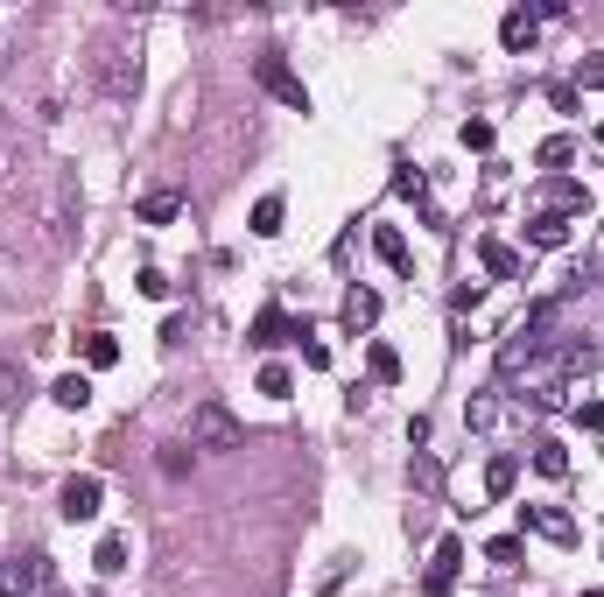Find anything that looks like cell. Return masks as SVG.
<instances>
[{
  "mask_svg": "<svg viewBox=\"0 0 604 597\" xmlns=\"http://www.w3.org/2000/svg\"><path fill=\"white\" fill-rule=\"evenodd\" d=\"M555 317H562V303H534V310H527V317L506 331V345H499V373H506V380H513L527 359H541V352H548V331H555Z\"/></svg>",
  "mask_w": 604,
  "mask_h": 597,
  "instance_id": "6da1fadb",
  "label": "cell"
},
{
  "mask_svg": "<svg viewBox=\"0 0 604 597\" xmlns=\"http://www.w3.org/2000/svg\"><path fill=\"white\" fill-rule=\"evenodd\" d=\"M239 443H246L239 415L218 408V401H197V415H190V450H239Z\"/></svg>",
  "mask_w": 604,
  "mask_h": 597,
  "instance_id": "7a4b0ae2",
  "label": "cell"
},
{
  "mask_svg": "<svg viewBox=\"0 0 604 597\" xmlns=\"http://www.w3.org/2000/svg\"><path fill=\"white\" fill-rule=\"evenodd\" d=\"M253 78H260V85H267V92H274L281 106L310 113V92H302V78L288 71V57H281V50H260V57H253Z\"/></svg>",
  "mask_w": 604,
  "mask_h": 597,
  "instance_id": "3957f363",
  "label": "cell"
},
{
  "mask_svg": "<svg viewBox=\"0 0 604 597\" xmlns=\"http://www.w3.org/2000/svg\"><path fill=\"white\" fill-rule=\"evenodd\" d=\"M99 506H106V478H92V471H78V478H64V492H57V513L78 527V520H99Z\"/></svg>",
  "mask_w": 604,
  "mask_h": 597,
  "instance_id": "277c9868",
  "label": "cell"
},
{
  "mask_svg": "<svg viewBox=\"0 0 604 597\" xmlns=\"http://www.w3.org/2000/svg\"><path fill=\"white\" fill-rule=\"evenodd\" d=\"M50 590V562L43 555H8L0 562V597H43Z\"/></svg>",
  "mask_w": 604,
  "mask_h": 597,
  "instance_id": "5b68a950",
  "label": "cell"
},
{
  "mask_svg": "<svg viewBox=\"0 0 604 597\" xmlns=\"http://www.w3.org/2000/svg\"><path fill=\"white\" fill-rule=\"evenodd\" d=\"M457 562H464V541H457V534H443V541H436V555H429L422 590H429V597H450V590H457Z\"/></svg>",
  "mask_w": 604,
  "mask_h": 597,
  "instance_id": "8992f818",
  "label": "cell"
},
{
  "mask_svg": "<svg viewBox=\"0 0 604 597\" xmlns=\"http://www.w3.org/2000/svg\"><path fill=\"white\" fill-rule=\"evenodd\" d=\"M520 527H527V534H541V541H555V548H569V541H576V520H569L562 506H520Z\"/></svg>",
  "mask_w": 604,
  "mask_h": 597,
  "instance_id": "52a82bcc",
  "label": "cell"
},
{
  "mask_svg": "<svg viewBox=\"0 0 604 597\" xmlns=\"http://www.w3.org/2000/svg\"><path fill=\"white\" fill-rule=\"evenodd\" d=\"M99 85H106V99H134V92H141V64L120 57V50H106V57H99Z\"/></svg>",
  "mask_w": 604,
  "mask_h": 597,
  "instance_id": "ba28073f",
  "label": "cell"
},
{
  "mask_svg": "<svg viewBox=\"0 0 604 597\" xmlns=\"http://www.w3.org/2000/svg\"><path fill=\"white\" fill-rule=\"evenodd\" d=\"M541 211H548V218H576V211H590V190L569 183V176H548V183H541Z\"/></svg>",
  "mask_w": 604,
  "mask_h": 597,
  "instance_id": "9c48e42d",
  "label": "cell"
},
{
  "mask_svg": "<svg viewBox=\"0 0 604 597\" xmlns=\"http://www.w3.org/2000/svg\"><path fill=\"white\" fill-rule=\"evenodd\" d=\"M499 43H506L513 57H527V50L541 43V15H534V8H513V15L499 22Z\"/></svg>",
  "mask_w": 604,
  "mask_h": 597,
  "instance_id": "30bf717a",
  "label": "cell"
},
{
  "mask_svg": "<svg viewBox=\"0 0 604 597\" xmlns=\"http://www.w3.org/2000/svg\"><path fill=\"white\" fill-rule=\"evenodd\" d=\"M302 331H310V324H288L281 310H260V317H253V345H260V352H274V345H288V338H302Z\"/></svg>",
  "mask_w": 604,
  "mask_h": 597,
  "instance_id": "8fae6325",
  "label": "cell"
},
{
  "mask_svg": "<svg viewBox=\"0 0 604 597\" xmlns=\"http://www.w3.org/2000/svg\"><path fill=\"white\" fill-rule=\"evenodd\" d=\"M338 317H345V331H373V324H380V295H373V288H352Z\"/></svg>",
  "mask_w": 604,
  "mask_h": 597,
  "instance_id": "7c38bea8",
  "label": "cell"
},
{
  "mask_svg": "<svg viewBox=\"0 0 604 597\" xmlns=\"http://www.w3.org/2000/svg\"><path fill=\"white\" fill-rule=\"evenodd\" d=\"M176 211H183V197H176V190H148V197L134 204V218H141V225H169Z\"/></svg>",
  "mask_w": 604,
  "mask_h": 597,
  "instance_id": "4fadbf2b",
  "label": "cell"
},
{
  "mask_svg": "<svg viewBox=\"0 0 604 597\" xmlns=\"http://www.w3.org/2000/svg\"><path fill=\"white\" fill-rule=\"evenodd\" d=\"M478 260H485V267H492L499 281H513V274H520V253H513L506 239H485V246H478Z\"/></svg>",
  "mask_w": 604,
  "mask_h": 597,
  "instance_id": "5bb4252c",
  "label": "cell"
},
{
  "mask_svg": "<svg viewBox=\"0 0 604 597\" xmlns=\"http://www.w3.org/2000/svg\"><path fill=\"white\" fill-rule=\"evenodd\" d=\"M50 401H57V408H71V415H78V408H85V401H92V380H85V373H64V380H57V387H50Z\"/></svg>",
  "mask_w": 604,
  "mask_h": 597,
  "instance_id": "9a60e30c",
  "label": "cell"
},
{
  "mask_svg": "<svg viewBox=\"0 0 604 597\" xmlns=\"http://www.w3.org/2000/svg\"><path fill=\"white\" fill-rule=\"evenodd\" d=\"M534 471H541V478H569V450H562L555 436H541V443H534Z\"/></svg>",
  "mask_w": 604,
  "mask_h": 597,
  "instance_id": "2e32d148",
  "label": "cell"
},
{
  "mask_svg": "<svg viewBox=\"0 0 604 597\" xmlns=\"http://www.w3.org/2000/svg\"><path fill=\"white\" fill-rule=\"evenodd\" d=\"M513 485H520V457H492V464H485V492H492V499H506Z\"/></svg>",
  "mask_w": 604,
  "mask_h": 597,
  "instance_id": "e0dca14e",
  "label": "cell"
},
{
  "mask_svg": "<svg viewBox=\"0 0 604 597\" xmlns=\"http://www.w3.org/2000/svg\"><path fill=\"white\" fill-rule=\"evenodd\" d=\"M527 239H534V246H569V218H548V211H534Z\"/></svg>",
  "mask_w": 604,
  "mask_h": 597,
  "instance_id": "ac0fdd59",
  "label": "cell"
},
{
  "mask_svg": "<svg viewBox=\"0 0 604 597\" xmlns=\"http://www.w3.org/2000/svg\"><path fill=\"white\" fill-rule=\"evenodd\" d=\"M373 253H380L387 267H408V239H401L394 225H380V232H373Z\"/></svg>",
  "mask_w": 604,
  "mask_h": 597,
  "instance_id": "d6986e66",
  "label": "cell"
},
{
  "mask_svg": "<svg viewBox=\"0 0 604 597\" xmlns=\"http://www.w3.org/2000/svg\"><path fill=\"white\" fill-rule=\"evenodd\" d=\"M85 366H99V373H106V366H120V338L92 331V338H85Z\"/></svg>",
  "mask_w": 604,
  "mask_h": 597,
  "instance_id": "ffe728a7",
  "label": "cell"
},
{
  "mask_svg": "<svg viewBox=\"0 0 604 597\" xmlns=\"http://www.w3.org/2000/svg\"><path fill=\"white\" fill-rule=\"evenodd\" d=\"M92 569H99V576H120V569H127V541H120V534H106V541H99V555H92Z\"/></svg>",
  "mask_w": 604,
  "mask_h": 597,
  "instance_id": "44dd1931",
  "label": "cell"
},
{
  "mask_svg": "<svg viewBox=\"0 0 604 597\" xmlns=\"http://www.w3.org/2000/svg\"><path fill=\"white\" fill-rule=\"evenodd\" d=\"M22 394H29L22 366H15V359H0V408H22Z\"/></svg>",
  "mask_w": 604,
  "mask_h": 597,
  "instance_id": "7402d4cb",
  "label": "cell"
},
{
  "mask_svg": "<svg viewBox=\"0 0 604 597\" xmlns=\"http://www.w3.org/2000/svg\"><path fill=\"white\" fill-rule=\"evenodd\" d=\"M492 422H499V401L492 394H471L464 401V429H492Z\"/></svg>",
  "mask_w": 604,
  "mask_h": 597,
  "instance_id": "603a6c76",
  "label": "cell"
},
{
  "mask_svg": "<svg viewBox=\"0 0 604 597\" xmlns=\"http://www.w3.org/2000/svg\"><path fill=\"white\" fill-rule=\"evenodd\" d=\"M253 232H260V239L281 232V197H260V204H253Z\"/></svg>",
  "mask_w": 604,
  "mask_h": 597,
  "instance_id": "cb8c5ba5",
  "label": "cell"
},
{
  "mask_svg": "<svg viewBox=\"0 0 604 597\" xmlns=\"http://www.w3.org/2000/svg\"><path fill=\"white\" fill-rule=\"evenodd\" d=\"M366 366H373V380H401V352H394V345H373Z\"/></svg>",
  "mask_w": 604,
  "mask_h": 597,
  "instance_id": "d4e9b609",
  "label": "cell"
},
{
  "mask_svg": "<svg viewBox=\"0 0 604 597\" xmlns=\"http://www.w3.org/2000/svg\"><path fill=\"white\" fill-rule=\"evenodd\" d=\"M569 155H576V141H569V134H555V141H541V155H534V162H541V169H562Z\"/></svg>",
  "mask_w": 604,
  "mask_h": 597,
  "instance_id": "484cf974",
  "label": "cell"
},
{
  "mask_svg": "<svg viewBox=\"0 0 604 597\" xmlns=\"http://www.w3.org/2000/svg\"><path fill=\"white\" fill-rule=\"evenodd\" d=\"M155 471H162V478H183V471H190V450H183V443H162Z\"/></svg>",
  "mask_w": 604,
  "mask_h": 597,
  "instance_id": "4316f807",
  "label": "cell"
},
{
  "mask_svg": "<svg viewBox=\"0 0 604 597\" xmlns=\"http://www.w3.org/2000/svg\"><path fill=\"white\" fill-rule=\"evenodd\" d=\"M288 387H295L288 366H267V373H260V394H267V401H288Z\"/></svg>",
  "mask_w": 604,
  "mask_h": 597,
  "instance_id": "83f0119b",
  "label": "cell"
},
{
  "mask_svg": "<svg viewBox=\"0 0 604 597\" xmlns=\"http://www.w3.org/2000/svg\"><path fill=\"white\" fill-rule=\"evenodd\" d=\"M485 562H499V569H513V562H520V541H513V534H499V541L485 548Z\"/></svg>",
  "mask_w": 604,
  "mask_h": 597,
  "instance_id": "f1b7e54d",
  "label": "cell"
},
{
  "mask_svg": "<svg viewBox=\"0 0 604 597\" xmlns=\"http://www.w3.org/2000/svg\"><path fill=\"white\" fill-rule=\"evenodd\" d=\"M576 85H583V92H604V57H583V64H576Z\"/></svg>",
  "mask_w": 604,
  "mask_h": 597,
  "instance_id": "f546056e",
  "label": "cell"
},
{
  "mask_svg": "<svg viewBox=\"0 0 604 597\" xmlns=\"http://www.w3.org/2000/svg\"><path fill=\"white\" fill-rule=\"evenodd\" d=\"M464 148L485 155V148H492V120H464Z\"/></svg>",
  "mask_w": 604,
  "mask_h": 597,
  "instance_id": "4dcf8cb0",
  "label": "cell"
},
{
  "mask_svg": "<svg viewBox=\"0 0 604 597\" xmlns=\"http://www.w3.org/2000/svg\"><path fill=\"white\" fill-rule=\"evenodd\" d=\"M576 422H583L590 436H604V401H583V408H576Z\"/></svg>",
  "mask_w": 604,
  "mask_h": 597,
  "instance_id": "1f68e13d",
  "label": "cell"
},
{
  "mask_svg": "<svg viewBox=\"0 0 604 597\" xmlns=\"http://www.w3.org/2000/svg\"><path fill=\"white\" fill-rule=\"evenodd\" d=\"M295 345H302V366H331V352H324V345H317V338H310V331H302V338H295Z\"/></svg>",
  "mask_w": 604,
  "mask_h": 597,
  "instance_id": "d6a6232c",
  "label": "cell"
},
{
  "mask_svg": "<svg viewBox=\"0 0 604 597\" xmlns=\"http://www.w3.org/2000/svg\"><path fill=\"white\" fill-rule=\"evenodd\" d=\"M43 597H64V590H43Z\"/></svg>",
  "mask_w": 604,
  "mask_h": 597,
  "instance_id": "836d02e7",
  "label": "cell"
}]
</instances>
